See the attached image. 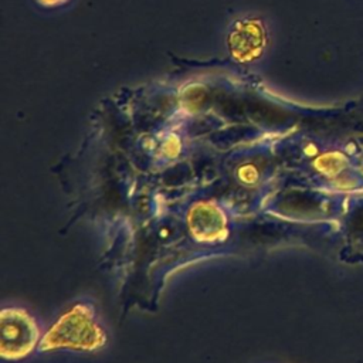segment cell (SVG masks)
<instances>
[{
    "instance_id": "6da1fadb",
    "label": "cell",
    "mask_w": 363,
    "mask_h": 363,
    "mask_svg": "<svg viewBox=\"0 0 363 363\" xmlns=\"http://www.w3.org/2000/svg\"><path fill=\"white\" fill-rule=\"evenodd\" d=\"M106 343V333L88 303H75L62 313L40 340L41 352L60 349L92 352Z\"/></svg>"
},
{
    "instance_id": "7a4b0ae2",
    "label": "cell",
    "mask_w": 363,
    "mask_h": 363,
    "mask_svg": "<svg viewBox=\"0 0 363 363\" xmlns=\"http://www.w3.org/2000/svg\"><path fill=\"white\" fill-rule=\"evenodd\" d=\"M40 342L35 319L24 309L4 308L0 313V356L4 360L27 357Z\"/></svg>"
},
{
    "instance_id": "3957f363",
    "label": "cell",
    "mask_w": 363,
    "mask_h": 363,
    "mask_svg": "<svg viewBox=\"0 0 363 363\" xmlns=\"http://www.w3.org/2000/svg\"><path fill=\"white\" fill-rule=\"evenodd\" d=\"M187 227L196 241L220 242L228 235V223L224 211L213 201H197L187 213Z\"/></svg>"
},
{
    "instance_id": "277c9868",
    "label": "cell",
    "mask_w": 363,
    "mask_h": 363,
    "mask_svg": "<svg viewBox=\"0 0 363 363\" xmlns=\"http://www.w3.org/2000/svg\"><path fill=\"white\" fill-rule=\"evenodd\" d=\"M231 54L238 61L255 60L264 50L265 33L259 21L245 20L235 23L228 37Z\"/></svg>"
},
{
    "instance_id": "5b68a950",
    "label": "cell",
    "mask_w": 363,
    "mask_h": 363,
    "mask_svg": "<svg viewBox=\"0 0 363 363\" xmlns=\"http://www.w3.org/2000/svg\"><path fill=\"white\" fill-rule=\"evenodd\" d=\"M345 166V157L337 153H328L315 160V167L318 172L326 174V176H333L339 173Z\"/></svg>"
},
{
    "instance_id": "8992f818",
    "label": "cell",
    "mask_w": 363,
    "mask_h": 363,
    "mask_svg": "<svg viewBox=\"0 0 363 363\" xmlns=\"http://www.w3.org/2000/svg\"><path fill=\"white\" fill-rule=\"evenodd\" d=\"M238 174V179L245 183V184H251V183H255L257 179H258V170L252 166V164H245V166H241L237 172Z\"/></svg>"
},
{
    "instance_id": "52a82bcc",
    "label": "cell",
    "mask_w": 363,
    "mask_h": 363,
    "mask_svg": "<svg viewBox=\"0 0 363 363\" xmlns=\"http://www.w3.org/2000/svg\"><path fill=\"white\" fill-rule=\"evenodd\" d=\"M176 142H177V139H176V138H172L170 140H167V142L164 143V152H166L167 155H170V156H176V155H177L180 145L177 143V145L173 146V143H176Z\"/></svg>"
},
{
    "instance_id": "ba28073f",
    "label": "cell",
    "mask_w": 363,
    "mask_h": 363,
    "mask_svg": "<svg viewBox=\"0 0 363 363\" xmlns=\"http://www.w3.org/2000/svg\"><path fill=\"white\" fill-rule=\"evenodd\" d=\"M67 1L68 0H37V3H40L43 7H57Z\"/></svg>"
}]
</instances>
